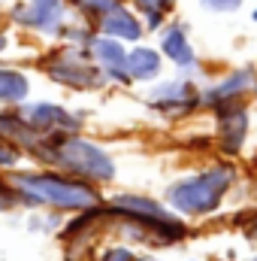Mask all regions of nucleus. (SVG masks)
<instances>
[{"label": "nucleus", "mask_w": 257, "mask_h": 261, "mask_svg": "<svg viewBox=\"0 0 257 261\" xmlns=\"http://www.w3.org/2000/svg\"><path fill=\"white\" fill-rule=\"evenodd\" d=\"M34 155H43L46 161L64 167L70 176L85 179V182L115 179V161L109 158V152L100 149L97 143H88V140L73 137V134H52V137L40 140Z\"/></svg>", "instance_id": "f257e3e1"}, {"label": "nucleus", "mask_w": 257, "mask_h": 261, "mask_svg": "<svg viewBox=\"0 0 257 261\" xmlns=\"http://www.w3.org/2000/svg\"><path fill=\"white\" fill-rule=\"evenodd\" d=\"M12 186L18 189L21 203L27 206H52V210H88L100 203V192L76 176L61 173H15Z\"/></svg>", "instance_id": "f03ea898"}, {"label": "nucleus", "mask_w": 257, "mask_h": 261, "mask_svg": "<svg viewBox=\"0 0 257 261\" xmlns=\"http://www.w3.org/2000/svg\"><path fill=\"white\" fill-rule=\"evenodd\" d=\"M233 179H236V170L230 164H215L209 170H200L194 176L173 182L167 189V203L182 216H209L230 192Z\"/></svg>", "instance_id": "7ed1b4c3"}, {"label": "nucleus", "mask_w": 257, "mask_h": 261, "mask_svg": "<svg viewBox=\"0 0 257 261\" xmlns=\"http://www.w3.org/2000/svg\"><path fill=\"white\" fill-rule=\"evenodd\" d=\"M40 70L52 82L73 88V91H97L109 82L106 73L94 64L91 52L82 46H58V49L46 52L40 58Z\"/></svg>", "instance_id": "20e7f679"}, {"label": "nucleus", "mask_w": 257, "mask_h": 261, "mask_svg": "<svg viewBox=\"0 0 257 261\" xmlns=\"http://www.w3.org/2000/svg\"><path fill=\"white\" fill-rule=\"evenodd\" d=\"M9 21L24 31L55 40L61 37L67 24V3L64 0H21L9 9Z\"/></svg>", "instance_id": "39448f33"}, {"label": "nucleus", "mask_w": 257, "mask_h": 261, "mask_svg": "<svg viewBox=\"0 0 257 261\" xmlns=\"http://www.w3.org/2000/svg\"><path fill=\"white\" fill-rule=\"evenodd\" d=\"M148 103H151L157 113L170 116V119H185V116H191L194 110L203 103V91H197L194 82H188L185 76H179V79L160 82V85L151 91Z\"/></svg>", "instance_id": "423d86ee"}, {"label": "nucleus", "mask_w": 257, "mask_h": 261, "mask_svg": "<svg viewBox=\"0 0 257 261\" xmlns=\"http://www.w3.org/2000/svg\"><path fill=\"white\" fill-rule=\"evenodd\" d=\"M212 110H215V122H218V146L227 155H236L248 134V110L242 107V100H224Z\"/></svg>", "instance_id": "0eeeda50"}, {"label": "nucleus", "mask_w": 257, "mask_h": 261, "mask_svg": "<svg viewBox=\"0 0 257 261\" xmlns=\"http://www.w3.org/2000/svg\"><path fill=\"white\" fill-rule=\"evenodd\" d=\"M18 116L37 130V134H46V137H52V134H73V130H79V125H82L73 113H67L64 107L49 103V100H40V103H27L24 100V107H21Z\"/></svg>", "instance_id": "6e6552de"}, {"label": "nucleus", "mask_w": 257, "mask_h": 261, "mask_svg": "<svg viewBox=\"0 0 257 261\" xmlns=\"http://www.w3.org/2000/svg\"><path fill=\"white\" fill-rule=\"evenodd\" d=\"M88 52H91L94 64L106 73L109 82H115V85H130V82H133L130 73H127V46H124L121 40H112V37L97 34V37L91 40Z\"/></svg>", "instance_id": "1a4fd4ad"}, {"label": "nucleus", "mask_w": 257, "mask_h": 261, "mask_svg": "<svg viewBox=\"0 0 257 261\" xmlns=\"http://www.w3.org/2000/svg\"><path fill=\"white\" fill-rule=\"evenodd\" d=\"M160 55L170 58L182 73L197 70V52L188 40V21H167L160 28Z\"/></svg>", "instance_id": "9d476101"}, {"label": "nucleus", "mask_w": 257, "mask_h": 261, "mask_svg": "<svg viewBox=\"0 0 257 261\" xmlns=\"http://www.w3.org/2000/svg\"><path fill=\"white\" fill-rule=\"evenodd\" d=\"M97 34L112 37V40H121V43H139L145 37V24H142V15H136L130 6L121 3V6L109 9L97 21Z\"/></svg>", "instance_id": "9b49d317"}, {"label": "nucleus", "mask_w": 257, "mask_h": 261, "mask_svg": "<svg viewBox=\"0 0 257 261\" xmlns=\"http://www.w3.org/2000/svg\"><path fill=\"white\" fill-rule=\"evenodd\" d=\"M251 88H257V73L251 67H239V70H230L224 79H218L212 88H206L203 91V103L206 107H218L224 100H239Z\"/></svg>", "instance_id": "f8f14e48"}, {"label": "nucleus", "mask_w": 257, "mask_h": 261, "mask_svg": "<svg viewBox=\"0 0 257 261\" xmlns=\"http://www.w3.org/2000/svg\"><path fill=\"white\" fill-rule=\"evenodd\" d=\"M164 70V55L160 49L151 46H133L127 49V73L133 82H154Z\"/></svg>", "instance_id": "ddd939ff"}, {"label": "nucleus", "mask_w": 257, "mask_h": 261, "mask_svg": "<svg viewBox=\"0 0 257 261\" xmlns=\"http://www.w3.org/2000/svg\"><path fill=\"white\" fill-rule=\"evenodd\" d=\"M30 94V79L15 70V67H0V103L3 107H18Z\"/></svg>", "instance_id": "4468645a"}, {"label": "nucleus", "mask_w": 257, "mask_h": 261, "mask_svg": "<svg viewBox=\"0 0 257 261\" xmlns=\"http://www.w3.org/2000/svg\"><path fill=\"white\" fill-rule=\"evenodd\" d=\"M67 9H73L79 18H85V21H91V24H97L109 9H115V6H121L124 0H64Z\"/></svg>", "instance_id": "2eb2a0df"}, {"label": "nucleus", "mask_w": 257, "mask_h": 261, "mask_svg": "<svg viewBox=\"0 0 257 261\" xmlns=\"http://www.w3.org/2000/svg\"><path fill=\"white\" fill-rule=\"evenodd\" d=\"M200 9L215 12V15H230L242 9V0H200Z\"/></svg>", "instance_id": "dca6fc26"}, {"label": "nucleus", "mask_w": 257, "mask_h": 261, "mask_svg": "<svg viewBox=\"0 0 257 261\" xmlns=\"http://www.w3.org/2000/svg\"><path fill=\"white\" fill-rule=\"evenodd\" d=\"M18 158H21V149H15L9 140L0 137V167H15Z\"/></svg>", "instance_id": "f3484780"}, {"label": "nucleus", "mask_w": 257, "mask_h": 261, "mask_svg": "<svg viewBox=\"0 0 257 261\" xmlns=\"http://www.w3.org/2000/svg\"><path fill=\"white\" fill-rule=\"evenodd\" d=\"M130 258H133V252L127 246H112V249H106L100 255V261H130Z\"/></svg>", "instance_id": "a211bd4d"}, {"label": "nucleus", "mask_w": 257, "mask_h": 261, "mask_svg": "<svg viewBox=\"0 0 257 261\" xmlns=\"http://www.w3.org/2000/svg\"><path fill=\"white\" fill-rule=\"evenodd\" d=\"M245 237H248V240H254V243H257V216L251 219V222H248V225H245Z\"/></svg>", "instance_id": "6ab92c4d"}, {"label": "nucleus", "mask_w": 257, "mask_h": 261, "mask_svg": "<svg viewBox=\"0 0 257 261\" xmlns=\"http://www.w3.org/2000/svg\"><path fill=\"white\" fill-rule=\"evenodd\" d=\"M130 3H133V6H136L139 12H145L148 6H154V0H130Z\"/></svg>", "instance_id": "aec40b11"}, {"label": "nucleus", "mask_w": 257, "mask_h": 261, "mask_svg": "<svg viewBox=\"0 0 257 261\" xmlns=\"http://www.w3.org/2000/svg\"><path fill=\"white\" fill-rule=\"evenodd\" d=\"M6 46H9V37H6V34H3V31H0V55H3V52H6Z\"/></svg>", "instance_id": "412c9836"}, {"label": "nucleus", "mask_w": 257, "mask_h": 261, "mask_svg": "<svg viewBox=\"0 0 257 261\" xmlns=\"http://www.w3.org/2000/svg\"><path fill=\"white\" fill-rule=\"evenodd\" d=\"M130 261H154V258H130Z\"/></svg>", "instance_id": "4be33fe9"}, {"label": "nucleus", "mask_w": 257, "mask_h": 261, "mask_svg": "<svg viewBox=\"0 0 257 261\" xmlns=\"http://www.w3.org/2000/svg\"><path fill=\"white\" fill-rule=\"evenodd\" d=\"M251 18H254V21H257V9H254V12H251Z\"/></svg>", "instance_id": "5701e85b"}, {"label": "nucleus", "mask_w": 257, "mask_h": 261, "mask_svg": "<svg viewBox=\"0 0 257 261\" xmlns=\"http://www.w3.org/2000/svg\"><path fill=\"white\" fill-rule=\"evenodd\" d=\"M254 261H257V258H254Z\"/></svg>", "instance_id": "b1692460"}]
</instances>
